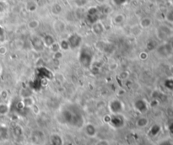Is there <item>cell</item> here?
Returning <instances> with one entry per match:
<instances>
[{"label":"cell","instance_id":"1","mask_svg":"<svg viewBox=\"0 0 173 145\" xmlns=\"http://www.w3.org/2000/svg\"><path fill=\"white\" fill-rule=\"evenodd\" d=\"M0 72H1V67H0Z\"/></svg>","mask_w":173,"mask_h":145}]
</instances>
